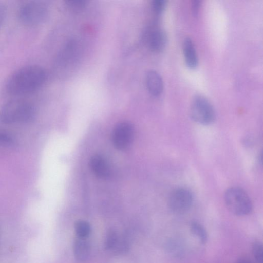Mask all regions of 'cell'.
<instances>
[{"label":"cell","instance_id":"1","mask_svg":"<svg viewBox=\"0 0 263 263\" xmlns=\"http://www.w3.org/2000/svg\"><path fill=\"white\" fill-rule=\"evenodd\" d=\"M45 70L37 65L23 67L14 72L6 83L7 91L13 95H22L35 91L45 82Z\"/></svg>","mask_w":263,"mask_h":263},{"label":"cell","instance_id":"2","mask_svg":"<svg viewBox=\"0 0 263 263\" xmlns=\"http://www.w3.org/2000/svg\"><path fill=\"white\" fill-rule=\"evenodd\" d=\"M35 113V108L31 103L15 99L4 105L0 112V118L5 124L25 123L31 120Z\"/></svg>","mask_w":263,"mask_h":263},{"label":"cell","instance_id":"3","mask_svg":"<svg viewBox=\"0 0 263 263\" xmlns=\"http://www.w3.org/2000/svg\"><path fill=\"white\" fill-rule=\"evenodd\" d=\"M224 200L229 210L237 216L247 215L252 210L250 197L239 187H233L228 189L224 195Z\"/></svg>","mask_w":263,"mask_h":263},{"label":"cell","instance_id":"4","mask_svg":"<svg viewBox=\"0 0 263 263\" xmlns=\"http://www.w3.org/2000/svg\"><path fill=\"white\" fill-rule=\"evenodd\" d=\"M190 114L193 120L202 125L211 124L216 117L213 105L206 97L201 95H197L193 98Z\"/></svg>","mask_w":263,"mask_h":263},{"label":"cell","instance_id":"5","mask_svg":"<svg viewBox=\"0 0 263 263\" xmlns=\"http://www.w3.org/2000/svg\"><path fill=\"white\" fill-rule=\"evenodd\" d=\"M48 10L46 6L38 1H30L22 5L18 10V17L22 22L29 25H35L43 22L46 18Z\"/></svg>","mask_w":263,"mask_h":263},{"label":"cell","instance_id":"6","mask_svg":"<svg viewBox=\"0 0 263 263\" xmlns=\"http://www.w3.org/2000/svg\"><path fill=\"white\" fill-rule=\"evenodd\" d=\"M193 201L192 192L185 188H178L170 195L167 204L170 210L176 214H183L191 207Z\"/></svg>","mask_w":263,"mask_h":263},{"label":"cell","instance_id":"7","mask_svg":"<svg viewBox=\"0 0 263 263\" xmlns=\"http://www.w3.org/2000/svg\"><path fill=\"white\" fill-rule=\"evenodd\" d=\"M134 138V128L128 122L119 123L111 134L112 142L115 147L120 150L127 148L132 143Z\"/></svg>","mask_w":263,"mask_h":263},{"label":"cell","instance_id":"8","mask_svg":"<svg viewBox=\"0 0 263 263\" xmlns=\"http://www.w3.org/2000/svg\"><path fill=\"white\" fill-rule=\"evenodd\" d=\"M183 53L186 66L195 69L198 65V58L194 44L189 37H185L182 44Z\"/></svg>","mask_w":263,"mask_h":263},{"label":"cell","instance_id":"9","mask_svg":"<svg viewBox=\"0 0 263 263\" xmlns=\"http://www.w3.org/2000/svg\"><path fill=\"white\" fill-rule=\"evenodd\" d=\"M145 82L149 93L155 97L159 96L163 89V83L161 76L156 71L150 70L145 76Z\"/></svg>","mask_w":263,"mask_h":263},{"label":"cell","instance_id":"10","mask_svg":"<svg viewBox=\"0 0 263 263\" xmlns=\"http://www.w3.org/2000/svg\"><path fill=\"white\" fill-rule=\"evenodd\" d=\"M166 43L167 36L163 30L156 28L150 32L148 36V44L152 51L157 52L162 51Z\"/></svg>","mask_w":263,"mask_h":263},{"label":"cell","instance_id":"11","mask_svg":"<svg viewBox=\"0 0 263 263\" xmlns=\"http://www.w3.org/2000/svg\"><path fill=\"white\" fill-rule=\"evenodd\" d=\"M90 167L93 174L99 178H105L109 175V166L102 156L96 155L89 161Z\"/></svg>","mask_w":263,"mask_h":263},{"label":"cell","instance_id":"12","mask_svg":"<svg viewBox=\"0 0 263 263\" xmlns=\"http://www.w3.org/2000/svg\"><path fill=\"white\" fill-rule=\"evenodd\" d=\"M73 252L75 258L79 261H85L89 257L90 247L85 239L78 238L73 244Z\"/></svg>","mask_w":263,"mask_h":263},{"label":"cell","instance_id":"13","mask_svg":"<svg viewBox=\"0 0 263 263\" xmlns=\"http://www.w3.org/2000/svg\"><path fill=\"white\" fill-rule=\"evenodd\" d=\"M191 230L192 233L196 236L203 243L206 242L208 240V233L205 228L198 222L194 221L191 224Z\"/></svg>","mask_w":263,"mask_h":263},{"label":"cell","instance_id":"14","mask_svg":"<svg viewBox=\"0 0 263 263\" xmlns=\"http://www.w3.org/2000/svg\"><path fill=\"white\" fill-rule=\"evenodd\" d=\"M74 229L78 237L81 239L87 238L90 232L89 223L84 220L77 221L74 225Z\"/></svg>","mask_w":263,"mask_h":263},{"label":"cell","instance_id":"15","mask_svg":"<svg viewBox=\"0 0 263 263\" xmlns=\"http://www.w3.org/2000/svg\"><path fill=\"white\" fill-rule=\"evenodd\" d=\"M119 237L116 232L113 230H109L106 236L105 245L108 250L117 249L119 246Z\"/></svg>","mask_w":263,"mask_h":263},{"label":"cell","instance_id":"16","mask_svg":"<svg viewBox=\"0 0 263 263\" xmlns=\"http://www.w3.org/2000/svg\"><path fill=\"white\" fill-rule=\"evenodd\" d=\"M252 253L257 263H263L262 245L259 241L254 242L252 245Z\"/></svg>","mask_w":263,"mask_h":263},{"label":"cell","instance_id":"17","mask_svg":"<svg viewBox=\"0 0 263 263\" xmlns=\"http://www.w3.org/2000/svg\"><path fill=\"white\" fill-rule=\"evenodd\" d=\"M13 143L12 137L7 133L0 130V146H9Z\"/></svg>","mask_w":263,"mask_h":263},{"label":"cell","instance_id":"18","mask_svg":"<svg viewBox=\"0 0 263 263\" xmlns=\"http://www.w3.org/2000/svg\"><path fill=\"white\" fill-rule=\"evenodd\" d=\"M166 2L165 0H155L152 3V8L154 11L158 14L161 13L166 6Z\"/></svg>","mask_w":263,"mask_h":263},{"label":"cell","instance_id":"19","mask_svg":"<svg viewBox=\"0 0 263 263\" xmlns=\"http://www.w3.org/2000/svg\"><path fill=\"white\" fill-rule=\"evenodd\" d=\"M67 4L72 8H81L84 6L85 1L81 0L68 1Z\"/></svg>","mask_w":263,"mask_h":263},{"label":"cell","instance_id":"20","mask_svg":"<svg viewBox=\"0 0 263 263\" xmlns=\"http://www.w3.org/2000/svg\"><path fill=\"white\" fill-rule=\"evenodd\" d=\"M7 8L5 5L0 3V28L6 16Z\"/></svg>","mask_w":263,"mask_h":263},{"label":"cell","instance_id":"21","mask_svg":"<svg viewBox=\"0 0 263 263\" xmlns=\"http://www.w3.org/2000/svg\"><path fill=\"white\" fill-rule=\"evenodd\" d=\"M200 5V1H194L192 2V12L194 15H197L198 13L199 8Z\"/></svg>","mask_w":263,"mask_h":263},{"label":"cell","instance_id":"22","mask_svg":"<svg viewBox=\"0 0 263 263\" xmlns=\"http://www.w3.org/2000/svg\"><path fill=\"white\" fill-rule=\"evenodd\" d=\"M237 263H253L251 260L247 259H241L238 261Z\"/></svg>","mask_w":263,"mask_h":263}]
</instances>
